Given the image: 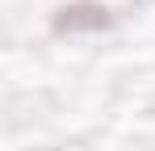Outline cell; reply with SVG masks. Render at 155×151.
I'll use <instances>...</instances> for the list:
<instances>
[{
    "label": "cell",
    "instance_id": "6da1fadb",
    "mask_svg": "<svg viewBox=\"0 0 155 151\" xmlns=\"http://www.w3.org/2000/svg\"><path fill=\"white\" fill-rule=\"evenodd\" d=\"M117 21L113 8L101 4V0H71V4H59L51 17V29L54 34H101Z\"/></svg>",
    "mask_w": 155,
    "mask_h": 151
}]
</instances>
